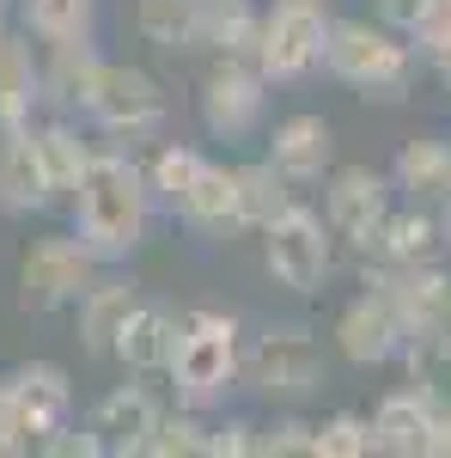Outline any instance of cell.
Wrapping results in <instances>:
<instances>
[{
	"mask_svg": "<svg viewBox=\"0 0 451 458\" xmlns=\"http://www.w3.org/2000/svg\"><path fill=\"white\" fill-rule=\"evenodd\" d=\"M43 105V55L31 49L25 31L0 37V135L6 129H25Z\"/></svg>",
	"mask_w": 451,
	"mask_h": 458,
	"instance_id": "22",
	"label": "cell"
},
{
	"mask_svg": "<svg viewBox=\"0 0 451 458\" xmlns=\"http://www.w3.org/2000/svg\"><path fill=\"white\" fill-rule=\"evenodd\" d=\"M202 6H256V0H202Z\"/></svg>",
	"mask_w": 451,
	"mask_h": 458,
	"instance_id": "41",
	"label": "cell"
},
{
	"mask_svg": "<svg viewBox=\"0 0 451 458\" xmlns=\"http://www.w3.org/2000/svg\"><path fill=\"white\" fill-rule=\"evenodd\" d=\"M98 68H104V55H98V43H92V37L43 43V105H55L62 116H79V98L92 92Z\"/></svg>",
	"mask_w": 451,
	"mask_h": 458,
	"instance_id": "23",
	"label": "cell"
},
{
	"mask_svg": "<svg viewBox=\"0 0 451 458\" xmlns=\"http://www.w3.org/2000/svg\"><path fill=\"white\" fill-rule=\"evenodd\" d=\"M244 373V336H238V318L232 312H183L177 324V349H171V379L177 403L189 410H226V397L238 391Z\"/></svg>",
	"mask_w": 451,
	"mask_h": 458,
	"instance_id": "3",
	"label": "cell"
},
{
	"mask_svg": "<svg viewBox=\"0 0 451 458\" xmlns=\"http://www.w3.org/2000/svg\"><path fill=\"white\" fill-rule=\"evenodd\" d=\"M196 116L213 141H250L269 116V80L250 55H213L196 86Z\"/></svg>",
	"mask_w": 451,
	"mask_h": 458,
	"instance_id": "8",
	"label": "cell"
},
{
	"mask_svg": "<svg viewBox=\"0 0 451 458\" xmlns=\"http://www.w3.org/2000/svg\"><path fill=\"white\" fill-rule=\"evenodd\" d=\"M415 43L390 31L384 19H330L323 37V73L342 80L347 92H360L366 105H403L415 86Z\"/></svg>",
	"mask_w": 451,
	"mask_h": 458,
	"instance_id": "2",
	"label": "cell"
},
{
	"mask_svg": "<svg viewBox=\"0 0 451 458\" xmlns=\"http://www.w3.org/2000/svg\"><path fill=\"white\" fill-rule=\"evenodd\" d=\"M202 165H208V153L189 147V141H159V147H153V159H146V183H153L159 208H171L177 196L202 177Z\"/></svg>",
	"mask_w": 451,
	"mask_h": 458,
	"instance_id": "29",
	"label": "cell"
},
{
	"mask_svg": "<svg viewBox=\"0 0 451 458\" xmlns=\"http://www.w3.org/2000/svg\"><path fill=\"white\" fill-rule=\"evenodd\" d=\"M403 318L390 306V293L372 282H360V293L336 312V354L347 367H390L403 354Z\"/></svg>",
	"mask_w": 451,
	"mask_h": 458,
	"instance_id": "11",
	"label": "cell"
},
{
	"mask_svg": "<svg viewBox=\"0 0 451 458\" xmlns=\"http://www.w3.org/2000/svg\"><path fill=\"white\" fill-rule=\"evenodd\" d=\"M177 324L183 318L171 312V306H159V300H135V312H129V324L116 330V360L135 373V379H146V373H165L171 367V349H177Z\"/></svg>",
	"mask_w": 451,
	"mask_h": 458,
	"instance_id": "21",
	"label": "cell"
},
{
	"mask_svg": "<svg viewBox=\"0 0 451 458\" xmlns=\"http://www.w3.org/2000/svg\"><path fill=\"white\" fill-rule=\"evenodd\" d=\"M360 282L390 293V306L403 318V330H451V257L446 263H415V269H379L360 263Z\"/></svg>",
	"mask_w": 451,
	"mask_h": 458,
	"instance_id": "14",
	"label": "cell"
},
{
	"mask_svg": "<svg viewBox=\"0 0 451 458\" xmlns=\"http://www.w3.org/2000/svg\"><path fill=\"white\" fill-rule=\"evenodd\" d=\"M263 269H269L275 287L299 293V300L323 293L330 276H336V233H330L323 208H305V202L280 208L263 226Z\"/></svg>",
	"mask_w": 451,
	"mask_h": 458,
	"instance_id": "6",
	"label": "cell"
},
{
	"mask_svg": "<svg viewBox=\"0 0 451 458\" xmlns=\"http://www.w3.org/2000/svg\"><path fill=\"white\" fill-rule=\"evenodd\" d=\"M421 62H427V68H433V80H439V86L451 92V37H446V43H433V49L421 55Z\"/></svg>",
	"mask_w": 451,
	"mask_h": 458,
	"instance_id": "38",
	"label": "cell"
},
{
	"mask_svg": "<svg viewBox=\"0 0 451 458\" xmlns=\"http://www.w3.org/2000/svg\"><path fill=\"white\" fill-rule=\"evenodd\" d=\"M372 13H379L390 31H403V37H415V25L427 19V0H372Z\"/></svg>",
	"mask_w": 451,
	"mask_h": 458,
	"instance_id": "35",
	"label": "cell"
},
{
	"mask_svg": "<svg viewBox=\"0 0 451 458\" xmlns=\"http://www.w3.org/2000/svg\"><path fill=\"white\" fill-rule=\"evenodd\" d=\"M13 453H31V440H25L19 416H13V397H6V379H0V458H13Z\"/></svg>",
	"mask_w": 451,
	"mask_h": 458,
	"instance_id": "36",
	"label": "cell"
},
{
	"mask_svg": "<svg viewBox=\"0 0 451 458\" xmlns=\"http://www.w3.org/2000/svg\"><path fill=\"white\" fill-rule=\"evenodd\" d=\"M6 397H13V416L25 428L31 453H43V446L73 422V379H68V367H55V360H25V367H13V373H6Z\"/></svg>",
	"mask_w": 451,
	"mask_h": 458,
	"instance_id": "12",
	"label": "cell"
},
{
	"mask_svg": "<svg viewBox=\"0 0 451 458\" xmlns=\"http://www.w3.org/2000/svg\"><path fill=\"white\" fill-rule=\"evenodd\" d=\"M397 208V183L390 172H372V165H336L323 177V220L336 233V245H347L354 257L379 245L384 220Z\"/></svg>",
	"mask_w": 451,
	"mask_h": 458,
	"instance_id": "9",
	"label": "cell"
},
{
	"mask_svg": "<svg viewBox=\"0 0 451 458\" xmlns=\"http://www.w3.org/2000/svg\"><path fill=\"white\" fill-rule=\"evenodd\" d=\"M323 379H330L323 343H317L305 324H269V330H256L250 349H244L238 386L256 391V397H269V403H312L317 391H323Z\"/></svg>",
	"mask_w": 451,
	"mask_h": 458,
	"instance_id": "5",
	"label": "cell"
},
{
	"mask_svg": "<svg viewBox=\"0 0 451 458\" xmlns=\"http://www.w3.org/2000/svg\"><path fill=\"white\" fill-rule=\"evenodd\" d=\"M37 129V153H43V172H49V190H55V202H68L73 190H79V177L92 165V153L98 147L86 141L79 129H73V116H49V123H31Z\"/></svg>",
	"mask_w": 451,
	"mask_h": 458,
	"instance_id": "26",
	"label": "cell"
},
{
	"mask_svg": "<svg viewBox=\"0 0 451 458\" xmlns=\"http://www.w3.org/2000/svg\"><path fill=\"white\" fill-rule=\"evenodd\" d=\"M183 226V233H196V239H208V245H226V239H238L244 220H238V190H232V165H220L208 159L202 177L177 196L171 208H165Z\"/></svg>",
	"mask_w": 451,
	"mask_h": 458,
	"instance_id": "16",
	"label": "cell"
},
{
	"mask_svg": "<svg viewBox=\"0 0 451 458\" xmlns=\"http://www.w3.org/2000/svg\"><path fill=\"white\" fill-rule=\"evenodd\" d=\"M439 226H446V250H451V202L439 208Z\"/></svg>",
	"mask_w": 451,
	"mask_h": 458,
	"instance_id": "40",
	"label": "cell"
},
{
	"mask_svg": "<svg viewBox=\"0 0 451 458\" xmlns=\"http://www.w3.org/2000/svg\"><path fill=\"white\" fill-rule=\"evenodd\" d=\"M446 397H451V391H446ZM433 403H439V391H421V386L384 391L379 410H372V440H379V453L384 458H427Z\"/></svg>",
	"mask_w": 451,
	"mask_h": 458,
	"instance_id": "20",
	"label": "cell"
},
{
	"mask_svg": "<svg viewBox=\"0 0 451 458\" xmlns=\"http://www.w3.org/2000/svg\"><path fill=\"white\" fill-rule=\"evenodd\" d=\"M269 165H275L293 190L323 183V177L336 172V129H330V116H323V110H293V116H280L275 129H269Z\"/></svg>",
	"mask_w": 451,
	"mask_h": 458,
	"instance_id": "15",
	"label": "cell"
},
{
	"mask_svg": "<svg viewBox=\"0 0 451 458\" xmlns=\"http://www.w3.org/2000/svg\"><path fill=\"white\" fill-rule=\"evenodd\" d=\"M68 214H73V239L110 269V263H129L146 245L159 196L146 183V165L129 159V147H98L79 190L68 196Z\"/></svg>",
	"mask_w": 451,
	"mask_h": 458,
	"instance_id": "1",
	"label": "cell"
},
{
	"mask_svg": "<svg viewBox=\"0 0 451 458\" xmlns=\"http://www.w3.org/2000/svg\"><path fill=\"white\" fill-rule=\"evenodd\" d=\"M446 37H451V0H427V19H421L415 37H409V43H415V55H427V49H433V43H446Z\"/></svg>",
	"mask_w": 451,
	"mask_h": 458,
	"instance_id": "34",
	"label": "cell"
},
{
	"mask_svg": "<svg viewBox=\"0 0 451 458\" xmlns=\"http://www.w3.org/2000/svg\"><path fill=\"white\" fill-rule=\"evenodd\" d=\"M390 183L397 202L439 214L451 202V135H409L390 159Z\"/></svg>",
	"mask_w": 451,
	"mask_h": 458,
	"instance_id": "17",
	"label": "cell"
},
{
	"mask_svg": "<svg viewBox=\"0 0 451 458\" xmlns=\"http://www.w3.org/2000/svg\"><path fill=\"white\" fill-rule=\"evenodd\" d=\"M55 202L49 172H43V153H37V129H6L0 135V214L6 220H31Z\"/></svg>",
	"mask_w": 451,
	"mask_h": 458,
	"instance_id": "18",
	"label": "cell"
},
{
	"mask_svg": "<svg viewBox=\"0 0 451 458\" xmlns=\"http://www.w3.org/2000/svg\"><path fill=\"white\" fill-rule=\"evenodd\" d=\"M323 37H330V6L323 0H269L256 19V68L269 86H299L323 68Z\"/></svg>",
	"mask_w": 451,
	"mask_h": 458,
	"instance_id": "7",
	"label": "cell"
},
{
	"mask_svg": "<svg viewBox=\"0 0 451 458\" xmlns=\"http://www.w3.org/2000/svg\"><path fill=\"white\" fill-rule=\"evenodd\" d=\"M372 453H379V440H372V416H360V410H336V416L312 422V458H372Z\"/></svg>",
	"mask_w": 451,
	"mask_h": 458,
	"instance_id": "30",
	"label": "cell"
},
{
	"mask_svg": "<svg viewBox=\"0 0 451 458\" xmlns=\"http://www.w3.org/2000/svg\"><path fill=\"white\" fill-rule=\"evenodd\" d=\"M427 458H451V397L433 403V428H427Z\"/></svg>",
	"mask_w": 451,
	"mask_h": 458,
	"instance_id": "37",
	"label": "cell"
},
{
	"mask_svg": "<svg viewBox=\"0 0 451 458\" xmlns=\"http://www.w3.org/2000/svg\"><path fill=\"white\" fill-rule=\"evenodd\" d=\"M135 31L159 55H196L208 37V6L202 0H135Z\"/></svg>",
	"mask_w": 451,
	"mask_h": 458,
	"instance_id": "24",
	"label": "cell"
},
{
	"mask_svg": "<svg viewBox=\"0 0 451 458\" xmlns=\"http://www.w3.org/2000/svg\"><path fill=\"white\" fill-rule=\"evenodd\" d=\"M98 257L79 245L73 233H49L25 250L19 263V306L25 312H62V306H79V293L98 282Z\"/></svg>",
	"mask_w": 451,
	"mask_h": 458,
	"instance_id": "10",
	"label": "cell"
},
{
	"mask_svg": "<svg viewBox=\"0 0 451 458\" xmlns=\"http://www.w3.org/2000/svg\"><path fill=\"white\" fill-rule=\"evenodd\" d=\"M159 416H165V403L153 397V386H110L92 403V416H86L92 453L98 458H146Z\"/></svg>",
	"mask_w": 451,
	"mask_h": 458,
	"instance_id": "13",
	"label": "cell"
},
{
	"mask_svg": "<svg viewBox=\"0 0 451 458\" xmlns=\"http://www.w3.org/2000/svg\"><path fill=\"white\" fill-rule=\"evenodd\" d=\"M13 19H19V0H0V37L13 31Z\"/></svg>",
	"mask_w": 451,
	"mask_h": 458,
	"instance_id": "39",
	"label": "cell"
},
{
	"mask_svg": "<svg viewBox=\"0 0 451 458\" xmlns=\"http://www.w3.org/2000/svg\"><path fill=\"white\" fill-rule=\"evenodd\" d=\"M256 453H269V458L312 453V422L299 416V403H275V416L256 422Z\"/></svg>",
	"mask_w": 451,
	"mask_h": 458,
	"instance_id": "32",
	"label": "cell"
},
{
	"mask_svg": "<svg viewBox=\"0 0 451 458\" xmlns=\"http://www.w3.org/2000/svg\"><path fill=\"white\" fill-rule=\"evenodd\" d=\"M19 31L31 43H73L98 31V0H19Z\"/></svg>",
	"mask_w": 451,
	"mask_h": 458,
	"instance_id": "28",
	"label": "cell"
},
{
	"mask_svg": "<svg viewBox=\"0 0 451 458\" xmlns=\"http://www.w3.org/2000/svg\"><path fill=\"white\" fill-rule=\"evenodd\" d=\"M79 116L110 147H140V141H159L165 135L171 98H165V86L146 68H135V62H104L98 80H92V92L79 98Z\"/></svg>",
	"mask_w": 451,
	"mask_h": 458,
	"instance_id": "4",
	"label": "cell"
},
{
	"mask_svg": "<svg viewBox=\"0 0 451 458\" xmlns=\"http://www.w3.org/2000/svg\"><path fill=\"white\" fill-rule=\"evenodd\" d=\"M232 190H238L244 233H263L280 208H293V202H299V190L269 165V153H263V159H238V165H232Z\"/></svg>",
	"mask_w": 451,
	"mask_h": 458,
	"instance_id": "27",
	"label": "cell"
},
{
	"mask_svg": "<svg viewBox=\"0 0 451 458\" xmlns=\"http://www.w3.org/2000/svg\"><path fill=\"white\" fill-rule=\"evenodd\" d=\"M256 453V422L250 416H220L208 422V458H244Z\"/></svg>",
	"mask_w": 451,
	"mask_h": 458,
	"instance_id": "33",
	"label": "cell"
},
{
	"mask_svg": "<svg viewBox=\"0 0 451 458\" xmlns=\"http://www.w3.org/2000/svg\"><path fill=\"white\" fill-rule=\"evenodd\" d=\"M446 226H439V214L433 208H409V202H397L390 220H384L379 245L366 250L360 263H379V269H415V263H446Z\"/></svg>",
	"mask_w": 451,
	"mask_h": 458,
	"instance_id": "19",
	"label": "cell"
},
{
	"mask_svg": "<svg viewBox=\"0 0 451 458\" xmlns=\"http://www.w3.org/2000/svg\"><path fill=\"white\" fill-rule=\"evenodd\" d=\"M146 458H208V410H189V403L165 410Z\"/></svg>",
	"mask_w": 451,
	"mask_h": 458,
	"instance_id": "31",
	"label": "cell"
},
{
	"mask_svg": "<svg viewBox=\"0 0 451 458\" xmlns=\"http://www.w3.org/2000/svg\"><path fill=\"white\" fill-rule=\"evenodd\" d=\"M140 287L122 282V276H98V282L79 293V349L86 354H110L116 349V330L129 324Z\"/></svg>",
	"mask_w": 451,
	"mask_h": 458,
	"instance_id": "25",
	"label": "cell"
}]
</instances>
